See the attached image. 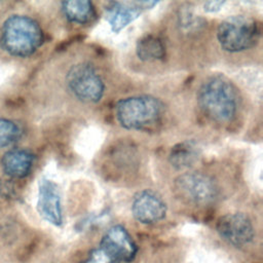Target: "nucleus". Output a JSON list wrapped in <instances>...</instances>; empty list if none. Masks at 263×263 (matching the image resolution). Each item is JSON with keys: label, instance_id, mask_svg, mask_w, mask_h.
I'll return each mask as SVG.
<instances>
[{"label": "nucleus", "instance_id": "nucleus-20", "mask_svg": "<svg viewBox=\"0 0 263 263\" xmlns=\"http://www.w3.org/2000/svg\"><path fill=\"white\" fill-rule=\"evenodd\" d=\"M13 187L11 186L10 183L4 181V182H0V194L2 196H7V197H11L13 195Z\"/></svg>", "mask_w": 263, "mask_h": 263}, {"label": "nucleus", "instance_id": "nucleus-17", "mask_svg": "<svg viewBox=\"0 0 263 263\" xmlns=\"http://www.w3.org/2000/svg\"><path fill=\"white\" fill-rule=\"evenodd\" d=\"M178 18L179 25L185 30H195L203 25V20L198 15L196 16L191 9H188V7H185L180 11Z\"/></svg>", "mask_w": 263, "mask_h": 263}, {"label": "nucleus", "instance_id": "nucleus-9", "mask_svg": "<svg viewBox=\"0 0 263 263\" xmlns=\"http://www.w3.org/2000/svg\"><path fill=\"white\" fill-rule=\"evenodd\" d=\"M130 211L138 222L154 224L165 218L167 208L157 192L151 189H144L134 195Z\"/></svg>", "mask_w": 263, "mask_h": 263}, {"label": "nucleus", "instance_id": "nucleus-15", "mask_svg": "<svg viewBox=\"0 0 263 263\" xmlns=\"http://www.w3.org/2000/svg\"><path fill=\"white\" fill-rule=\"evenodd\" d=\"M136 53L143 62L161 61L165 55V47L159 37L147 34L137 41Z\"/></svg>", "mask_w": 263, "mask_h": 263}, {"label": "nucleus", "instance_id": "nucleus-10", "mask_svg": "<svg viewBox=\"0 0 263 263\" xmlns=\"http://www.w3.org/2000/svg\"><path fill=\"white\" fill-rule=\"evenodd\" d=\"M156 4V1H111L105 5L106 20L111 30L118 33Z\"/></svg>", "mask_w": 263, "mask_h": 263}, {"label": "nucleus", "instance_id": "nucleus-1", "mask_svg": "<svg viewBox=\"0 0 263 263\" xmlns=\"http://www.w3.org/2000/svg\"><path fill=\"white\" fill-rule=\"evenodd\" d=\"M238 93L233 83L223 75H213L200 85L197 102L202 113L218 123L233 120L238 109Z\"/></svg>", "mask_w": 263, "mask_h": 263}, {"label": "nucleus", "instance_id": "nucleus-5", "mask_svg": "<svg viewBox=\"0 0 263 263\" xmlns=\"http://www.w3.org/2000/svg\"><path fill=\"white\" fill-rule=\"evenodd\" d=\"M174 193L182 202L193 206H206L219 198V186L209 175L188 172L178 176L174 182Z\"/></svg>", "mask_w": 263, "mask_h": 263}, {"label": "nucleus", "instance_id": "nucleus-7", "mask_svg": "<svg viewBox=\"0 0 263 263\" xmlns=\"http://www.w3.org/2000/svg\"><path fill=\"white\" fill-rule=\"evenodd\" d=\"M216 229L219 236L235 248H246L255 239V228L250 217L245 213H229L222 216Z\"/></svg>", "mask_w": 263, "mask_h": 263}, {"label": "nucleus", "instance_id": "nucleus-2", "mask_svg": "<svg viewBox=\"0 0 263 263\" xmlns=\"http://www.w3.org/2000/svg\"><path fill=\"white\" fill-rule=\"evenodd\" d=\"M164 113L162 102L152 96H134L119 100L115 116L125 129L148 130L160 123Z\"/></svg>", "mask_w": 263, "mask_h": 263}, {"label": "nucleus", "instance_id": "nucleus-4", "mask_svg": "<svg viewBox=\"0 0 263 263\" xmlns=\"http://www.w3.org/2000/svg\"><path fill=\"white\" fill-rule=\"evenodd\" d=\"M260 38L258 23L246 15H232L222 21L217 29V39L225 51L240 52L254 47Z\"/></svg>", "mask_w": 263, "mask_h": 263}, {"label": "nucleus", "instance_id": "nucleus-6", "mask_svg": "<svg viewBox=\"0 0 263 263\" xmlns=\"http://www.w3.org/2000/svg\"><path fill=\"white\" fill-rule=\"evenodd\" d=\"M65 81L71 95L80 102L95 104L104 96V81L90 63L81 62L71 66Z\"/></svg>", "mask_w": 263, "mask_h": 263}, {"label": "nucleus", "instance_id": "nucleus-12", "mask_svg": "<svg viewBox=\"0 0 263 263\" xmlns=\"http://www.w3.org/2000/svg\"><path fill=\"white\" fill-rule=\"evenodd\" d=\"M34 154L27 149H12L7 151L1 160L4 173L14 179L27 177L34 163Z\"/></svg>", "mask_w": 263, "mask_h": 263}, {"label": "nucleus", "instance_id": "nucleus-8", "mask_svg": "<svg viewBox=\"0 0 263 263\" xmlns=\"http://www.w3.org/2000/svg\"><path fill=\"white\" fill-rule=\"evenodd\" d=\"M99 247L117 263H132L138 254L137 243L126 228L120 224L108 228L102 236Z\"/></svg>", "mask_w": 263, "mask_h": 263}, {"label": "nucleus", "instance_id": "nucleus-18", "mask_svg": "<svg viewBox=\"0 0 263 263\" xmlns=\"http://www.w3.org/2000/svg\"><path fill=\"white\" fill-rule=\"evenodd\" d=\"M82 263H117L100 247L93 248Z\"/></svg>", "mask_w": 263, "mask_h": 263}, {"label": "nucleus", "instance_id": "nucleus-14", "mask_svg": "<svg viewBox=\"0 0 263 263\" xmlns=\"http://www.w3.org/2000/svg\"><path fill=\"white\" fill-rule=\"evenodd\" d=\"M65 17L74 24L85 25L93 22L97 17L96 9L90 1L71 0L61 3Z\"/></svg>", "mask_w": 263, "mask_h": 263}, {"label": "nucleus", "instance_id": "nucleus-11", "mask_svg": "<svg viewBox=\"0 0 263 263\" xmlns=\"http://www.w3.org/2000/svg\"><path fill=\"white\" fill-rule=\"evenodd\" d=\"M37 212L49 224L61 227L63 225V211L59 186L51 180L43 178L39 182Z\"/></svg>", "mask_w": 263, "mask_h": 263}, {"label": "nucleus", "instance_id": "nucleus-19", "mask_svg": "<svg viewBox=\"0 0 263 263\" xmlns=\"http://www.w3.org/2000/svg\"><path fill=\"white\" fill-rule=\"evenodd\" d=\"M225 1H208L203 4V9L206 12H217L223 7Z\"/></svg>", "mask_w": 263, "mask_h": 263}, {"label": "nucleus", "instance_id": "nucleus-16", "mask_svg": "<svg viewBox=\"0 0 263 263\" xmlns=\"http://www.w3.org/2000/svg\"><path fill=\"white\" fill-rule=\"evenodd\" d=\"M22 135L21 127L12 120L0 118V148L15 143Z\"/></svg>", "mask_w": 263, "mask_h": 263}, {"label": "nucleus", "instance_id": "nucleus-3", "mask_svg": "<svg viewBox=\"0 0 263 263\" xmlns=\"http://www.w3.org/2000/svg\"><path fill=\"white\" fill-rule=\"evenodd\" d=\"M1 45L9 54L26 58L33 54L43 42L39 24L30 16L14 14L3 24Z\"/></svg>", "mask_w": 263, "mask_h": 263}, {"label": "nucleus", "instance_id": "nucleus-13", "mask_svg": "<svg viewBox=\"0 0 263 263\" xmlns=\"http://www.w3.org/2000/svg\"><path fill=\"white\" fill-rule=\"evenodd\" d=\"M200 148L196 142L186 140L172 147L168 154V161L176 170L192 167L200 157Z\"/></svg>", "mask_w": 263, "mask_h": 263}]
</instances>
